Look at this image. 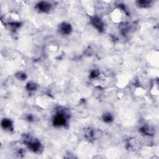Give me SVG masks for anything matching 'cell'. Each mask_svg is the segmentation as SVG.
<instances>
[{
  "label": "cell",
  "instance_id": "5",
  "mask_svg": "<svg viewBox=\"0 0 159 159\" xmlns=\"http://www.w3.org/2000/svg\"><path fill=\"white\" fill-rule=\"evenodd\" d=\"M129 79L126 75L121 74L117 76L116 78V85L119 88H125L129 83Z\"/></svg>",
  "mask_w": 159,
  "mask_h": 159
},
{
  "label": "cell",
  "instance_id": "7",
  "mask_svg": "<svg viewBox=\"0 0 159 159\" xmlns=\"http://www.w3.org/2000/svg\"><path fill=\"white\" fill-rule=\"evenodd\" d=\"M150 94L153 97H157L159 94V87H158V80H154L153 84L150 88Z\"/></svg>",
  "mask_w": 159,
  "mask_h": 159
},
{
  "label": "cell",
  "instance_id": "2",
  "mask_svg": "<svg viewBox=\"0 0 159 159\" xmlns=\"http://www.w3.org/2000/svg\"><path fill=\"white\" fill-rule=\"evenodd\" d=\"M53 98L47 94H42L38 96L35 99V104L42 109H47L53 102Z\"/></svg>",
  "mask_w": 159,
  "mask_h": 159
},
{
  "label": "cell",
  "instance_id": "1",
  "mask_svg": "<svg viewBox=\"0 0 159 159\" xmlns=\"http://www.w3.org/2000/svg\"><path fill=\"white\" fill-rule=\"evenodd\" d=\"M127 18V15L125 11L120 7H115L110 12V19L113 23L120 24L126 21Z\"/></svg>",
  "mask_w": 159,
  "mask_h": 159
},
{
  "label": "cell",
  "instance_id": "6",
  "mask_svg": "<svg viewBox=\"0 0 159 159\" xmlns=\"http://www.w3.org/2000/svg\"><path fill=\"white\" fill-rule=\"evenodd\" d=\"M7 20L11 24H17L20 22V17L17 12L14 11L9 14Z\"/></svg>",
  "mask_w": 159,
  "mask_h": 159
},
{
  "label": "cell",
  "instance_id": "4",
  "mask_svg": "<svg viewBox=\"0 0 159 159\" xmlns=\"http://www.w3.org/2000/svg\"><path fill=\"white\" fill-rule=\"evenodd\" d=\"M127 148L130 152H137L140 148V143L137 139H130L127 143Z\"/></svg>",
  "mask_w": 159,
  "mask_h": 159
},
{
  "label": "cell",
  "instance_id": "3",
  "mask_svg": "<svg viewBox=\"0 0 159 159\" xmlns=\"http://www.w3.org/2000/svg\"><path fill=\"white\" fill-rule=\"evenodd\" d=\"M109 78L102 73L95 75L93 79V84L98 87H105L109 84Z\"/></svg>",
  "mask_w": 159,
  "mask_h": 159
},
{
  "label": "cell",
  "instance_id": "8",
  "mask_svg": "<svg viewBox=\"0 0 159 159\" xmlns=\"http://www.w3.org/2000/svg\"><path fill=\"white\" fill-rule=\"evenodd\" d=\"M134 93L135 96L140 97V96H143L145 95V94L147 93V90L144 88L139 86L135 88Z\"/></svg>",
  "mask_w": 159,
  "mask_h": 159
}]
</instances>
